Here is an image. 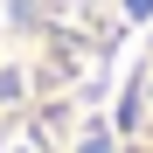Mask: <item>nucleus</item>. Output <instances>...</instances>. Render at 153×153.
<instances>
[{
	"mask_svg": "<svg viewBox=\"0 0 153 153\" xmlns=\"http://www.w3.org/2000/svg\"><path fill=\"white\" fill-rule=\"evenodd\" d=\"M0 153H153V0H0Z\"/></svg>",
	"mask_w": 153,
	"mask_h": 153,
	"instance_id": "obj_1",
	"label": "nucleus"
}]
</instances>
